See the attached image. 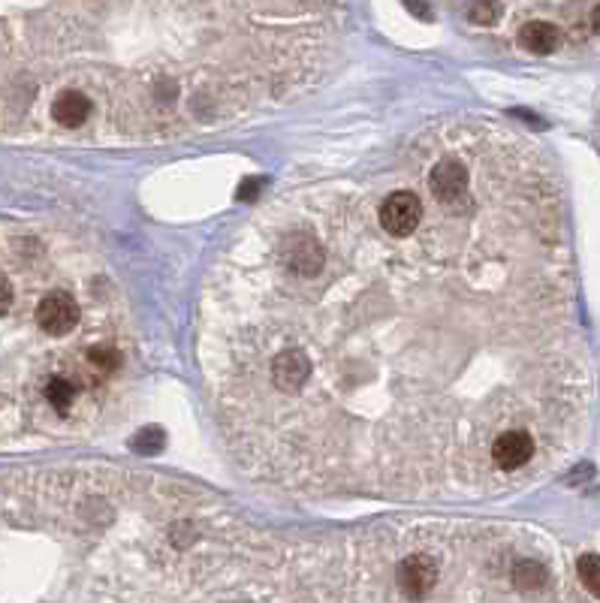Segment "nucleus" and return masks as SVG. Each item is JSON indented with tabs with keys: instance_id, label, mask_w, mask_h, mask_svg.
<instances>
[{
	"instance_id": "nucleus-18",
	"label": "nucleus",
	"mask_w": 600,
	"mask_h": 603,
	"mask_svg": "<svg viewBox=\"0 0 600 603\" xmlns=\"http://www.w3.org/2000/svg\"><path fill=\"white\" fill-rule=\"evenodd\" d=\"M404 4L410 6V13H419L423 19H432V13H428V6L423 4V0H404Z\"/></svg>"
},
{
	"instance_id": "nucleus-12",
	"label": "nucleus",
	"mask_w": 600,
	"mask_h": 603,
	"mask_svg": "<svg viewBox=\"0 0 600 603\" xmlns=\"http://www.w3.org/2000/svg\"><path fill=\"white\" fill-rule=\"evenodd\" d=\"M164 446H166V435H164V429H157V426L142 429L139 435L133 437V450L139 455H154V453L164 450Z\"/></svg>"
},
{
	"instance_id": "nucleus-1",
	"label": "nucleus",
	"mask_w": 600,
	"mask_h": 603,
	"mask_svg": "<svg viewBox=\"0 0 600 603\" xmlns=\"http://www.w3.org/2000/svg\"><path fill=\"white\" fill-rule=\"evenodd\" d=\"M278 263L296 281H314L326 266V251H323L317 235L287 233L278 242Z\"/></svg>"
},
{
	"instance_id": "nucleus-6",
	"label": "nucleus",
	"mask_w": 600,
	"mask_h": 603,
	"mask_svg": "<svg viewBox=\"0 0 600 603\" xmlns=\"http://www.w3.org/2000/svg\"><path fill=\"white\" fill-rule=\"evenodd\" d=\"M37 323L48 335H67V332H72V326L79 323L76 299H72L70 293H52V296H46L37 308Z\"/></svg>"
},
{
	"instance_id": "nucleus-16",
	"label": "nucleus",
	"mask_w": 600,
	"mask_h": 603,
	"mask_svg": "<svg viewBox=\"0 0 600 603\" xmlns=\"http://www.w3.org/2000/svg\"><path fill=\"white\" fill-rule=\"evenodd\" d=\"M13 305V287L6 284V278H0V314H6Z\"/></svg>"
},
{
	"instance_id": "nucleus-19",
	"label": "nucleus",
	"mask_w": 600,
	"mask_h": 603,
	"mask_svg": "<svg viewBox=\"0 0 600 603\" xmlns=\"http://www.w3.org/2000/svg\"><path fill=\"white\" fill-rule=\"evenodd\" d=\"M591 28H595V34H600V6L591 13Z\"/></svg>"
},
{
	"instance_id": "nucleus-9",
	"label": "nucleus",
	"mask_w": 600,
	"mask_h": 603,
	"mask_svg": "<svg viewBox=\"0 0 600 603\" xmlns=\"http://www.w3.org/2000/svg\"><path fill=\"white\" fill-rule=\"evenodd\" d=\"M52 115L61 127H79L85 124L88 115H91V100L82 91H63L58 94V100L52 103Z\"/></svg>"
},
{
	"instance_id": "nucleus-10",
	"label": "nucleus",
	"mask_w": 600,
	"mask_h": 603,
	"mask_svg": "<svg viewBox=\"0 0 600 603\" xmlns=\"http://www.w3.org/2000/svg\"><path fill=\"white\" fill-rule=\"evenodd\" d=\"M513 582H516V589H522V591L540 589V585L546 582V567L537 565V561H519L513 567Z\"/></svg>"
},
{
	"instance_id": "nucleus-3",
	"label": "nucleus",
	"mask_w": 600,
	"mask_h": 603,
	"mask_svg": "<svg viewBox=\"0 0 600 603\" xmlns=\"http://www.w3.org/2000/svg\"><path fill=\"white\" fill-rule=\"evenodd\" d=\"M314 378V362L305 350H278L269 365V380L281 395L296 398Z\"/></svg>"
},
{
	"instance_id": "nucleus-2",
	"label": "nucleus",
	"mask_w": 600,
	"mask_h": 603,
	"mask_svg": "<svg viewBox=\"0 0 600 603\" xmlns=\"http://www.w3.org/2000/svg\"><path fill=\"white\" fill-rule=\"evenodd\" d=\"M380 230L393 239H410L417 233L419 221H423V200L413 191H393L380 202L377 211Z\"/></svg>"
},
{
	"instance_id": "nucleus-4",
	"label": "nucleus",
	"mask_w": 600,
	"mask_h": 603,
	"mask_svg": "<svg viewBox=\"0 0 600 603\" xmlns=\"http://www.w3.org/2000/svg\"><path fill=\"white\" fill-rule=\"evenodd\" d=\"M468 182H471V175H468V166L461 160H437L432 166V173H428V191H432V197L437 202H459L468 197Z\"/></svg>"
},
{
	"instance_id": "nucleus-5",
	"label": "nucleus",
	"mask_w": 600,
	"mask_h": 603,
	"mask_svg": "<svg viewBox=\"0 0 600 603\" xmlns=\"http://www.w3.org/2000/svg\"><path fill=\"white\" fill-rule=\"evenodd\" d=\"M489 455H492L494 468L510 474V471H519L522 464L531 462L534 437L525 429H507V431H501V435H494Z\"/></svg>"
},
{
	"instance_id": "nucleus-13",
	"label": "nucleus",
	"mask_w": 600,
	"mask_h": 603,
	"mask_svg": "<svg viewBox=\"0 0 600 603\" xmlns=\"http://www.w3.org/2000/svg\"><path fill=\"white\" fill-rule=\"evenodd\" d=\"M577 570H579L582 585H586L595 598H600V556H582Z\"/></svg>"
},
{
	"instance_id": "nucleus-14",
	"label": "nucleus",
	"mask_w": 600,
	"mask_h": 603,
	"mask_svg": "<svg viewBox=\"0 0 600 603\" xmlns=\"http://www.w3.org/2000/svg\"><path fill=\"white\" fill-rule=\"evenodd\" d=\"M468 19H471L474 24H494L501 19V4L498 0H474L471 10H468Z\"/></svg>"
},
{
	"instance_id": "nucleus-11",
	"label": "nucleus",
	"mask_w": 600,
	"mask_h": 603,
	"mask_svg": "<svg viewBox=\"0 0 600 603\" xmlns=\"http://www.w3.org/2000/svg\"><path fill=\"white\" fill-rule=\"evenodd\" d=\"M46 398H48V404H55V411L58 413H67L72 398H76V386L63 378H52L46 386Z\"/></svg>"
},
{
	"instance_id": "nucleus-8",
	"label": "nucleus",
	"mask_w": 600,
	"mask_h": 603,
	"mask_svg": "<svg viewBox=\"0 0 600 603\" xmlns=\"http://www.w3.org/2000/svg\"><path fill=\"white\" fill-rule=\"evenodd\" d=\"M562 43V30L549 21H528L519 30V46L531 55H549Z\"/></svg>"
},
{
	"instance_id": "nucleus-17",
	"label": "nucleus",
	"mask_w": 600,
	"mask_h": 603,
	"mask_svg": "<svg viewBox=\"0 0 600 603\" xmlns=\"http://www.w3.org/2000/svg\"><path fill=\"white\" fill-rule=\"evenodd\" d=\"M259 184H263V182H245V184H241V191H239V200H250V197H257Z\"/></svg>"
},
{
	"instance_id": "nucleus-7",
	"label": "nucleus",
	"mask_w": 600,
	"mask_h": 603,
	"mask_svg": "<svg viewBox=\"0 0 600 603\" xmlns=\"http://www.w3.org/2000/svg\"><path fill=\"white\" fill-rule=\"evenodd\" d=\"M395 580H399V589L408 594V598H426L428 591L435 589L437 582V565L435 558L428 556H408L395 570Z\"/></svg>"
},
{
	"instance_id": "nucleus-15",
	"label": "nucleus",
	"mask_w": 600,
	"mask_h": 603,
	"mask_svg": "<svg viewBox=\"0 0 600 603\" xmlns=\"http://www.w3.org/2000/svg\"><path fill=\"white\" fill-rule=\"evenodd\" d=\"M88 362H91L97 371L109 374V371H115L121 365V356L115 353V350H109V347H94L91 353H88Z\"/></svg>"
}]
</instances>
